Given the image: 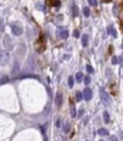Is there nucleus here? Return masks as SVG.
<instances>
[{
    "mask_svg": "<svg viewBox=\"0 0 123 141\" xmlns=\"http://www.w3.org/2000/svg\"><path fill=\"white\" fill-rule=\"evenodd\" d=\"M9 62V55L6 50H0V66H4Z\"/></svg>",
    "mask_w": 123,
    "mask_h": 141,
    "instance_id": "2",
    "label": "nucleus"
},
{
    "mask_svg": "<svg viewBox=\"0 0 123 141\" xmlns=\"http://www.w3.org/2000/svg\"><path fill=\"white\" fill-rule=\"evenodd\" d=\"M75 98H76L77 102H80V101L83 99V94H82L80 92H77L76 95H75Z\"/></svg>",
    "mask_w": 123,
    "mask_h": 141,
    "instance_id": "13",
    "label": "nucleus"
},
{
    "mask_svg": "<svg viewBox=\"0 0 123 141\" xmlns=\"http://www.w3.org/2000/svg\"><path fill=\"white\" fill-rule=\"evenodd\" d=\"M91 79L89 76H86V77H85V84H86V85H88V84L91 83Z\"/></svg>",
    "mask_w": 123,
    "mask_h": 141,
    "instance_id": "22",
    "label": "nucleus"
},
{
    "mask_svg": "<svg viewBox=\"0 0 123 141\" xmlns=\"http://www.w3.org/2000/svg\"><path fill=\"white\" fill-rule=\"evenodd\" d=\"M12 32L15 36H18V35H20V34H22V33H23V29H22L21 27L14 24L12 26Z\"/></svg>",
    "mask_w": 123,
    "mask_h": 141,
    "instance_id": "5",
    "label": "nucleus"
},
{
    "mask_svg": "<svg viewBox=\"0 0 123 141\" xmlns=\"http://www.w3.org/2000/svg\"><path fill=\"white\" fill-rule=\"evenodd\" d=\"M100 99H101L102 103L105 106H108L111 104V97H110L108 93L104 90V88H101V89L100 90Z\"/></svg>",
    "mask_w": 123,
    "mask_h": 141,
    "instance_id": "1",
    "label": "nucleus"
},
{
    "mask_svg": "<svg viewBox=\"0 0 123 141\" xmlns=\"http://www.w3.org/2000/svg\"><path fill=\"white\" fill-rule=\"evenodd\" d=\"M120 63H121V66H123V55L120 57Z\"/></svg>",
    "mask_w": 123,
    "mask_h": 141,
    "instance_id": "26",
    "label": "nucleus"
},
{
    "mask_svg": "<svg viewBox=\"0 0 123 141\" xmlns=\"http://www.w3.org/2000/svg\"><path fill=\"white\" fill-rule=\"evenodd\" d=\"M81 42H82V45H83L84 47L87 46V45H88V36H87V34H83Z\"/></svg>",
    "mask_w": 123,
    "mask_h": 141,
    "instance_id": "9",
    "label": "nucleus"
},
{
    "mask_svg": "<svg viewBox=\"0 0 123 141\" xmlns=\"http://www.w3.org/2000/svg\"><path fill=\"white\" fill-rule=\"evenodd\" d=\"M45 141H48V140H47V139H46V138H45Z\"/></svg>",
    "mask_w": 123,
    "mask_h": 141,
    "instance_id": "28",
    "label": "nucleus"
},
{
    "mask_svg": "<svg viewBox=\"0 0 123 141\" xmlns=\"http://www.w3.org/2000/svg\"><path fill=\"white\" fill-rule=\"evenodd\" d=\"M73 35H74V37H75V38H79V36H80V32H79V30L75 29L73 32Z\"/></svg>",
    "mask_w": 123,
    "mask_h": 141,
    "instance_id": "23",
    "label": "nucleus"
},
{
    "mask_svg": "<svg viewBox=\"0 0 123 141\" xmlns=\"http://www.w3.org/2000/svg\"><path fill=\"white\" fill-rule=\"evenodd\" d=\"M70 113H71V117L72 118H75L76 116V109H75V107H71V110H70Z\"/></svg>",
    "mask_w": 123,
    "mask_h": 141,
    "instance_id": "18",
    "label": "nucleus"
},
{
    "mask_svg": "<svg viewBox=\"0 0 123 141\" xmlns=\"http://www.w3.org/2000/svg\"><path fill=\"white\" fill-rule=\"evenodd\" d=\"M4 45L7 50H13V43L12 40H11L10 37L8 35H6L4 39Z\"/></svg>",
    "mask_w": 123,
    "mask_h": 141,
    "instance_id": "3",
    "label": "nucleus"
},
{
    "mask_svg": "<svg viewBox=\"0 0 123 141\" xmlns=\"http://www.w3.org/2000/svg\"><path fill=\"white\" fill-rule=\"evenodd\" d=\"M75 77H76L77 82L80 83L82 81V78H83V74H82V72H77L76 75H75Z\"/></svg>",
    "mask_w": 123,
    "mask_h": 141,
    "instance_id": "14",
    "label": "nucleus"
},
{
    "mask_svg": "<svg viewBox=\"0 0 123 141\" xmlns=\"http://www.w3.org/2000/svg\"><path fill=\"white\" fill-rule=\"evenodd\" d=\"M4 29V21L3 19H0V32H3Z\"/></svg>",
    "mask_w": 123,
    "mask_h": 141,
    "instance_id": "17",
    "label": "nucleus"
},
{
    "mask_svg": "<svg viewBox=\"0 0 123 141\" xmlns=\"http://www.w3.org/2000/svg\"><path fill=\"white\" fill-rule=\"evenodd\" d=\"M107 31H108V34H112V35H114L115 37H116V32L114 28H112V27H111V26L108 27Z\"/></svg>",
    "mask_w": 123,
    "mask_h": 141,
    "instance_id": "12",
    "label": "nucleus"
},
{
    "mask_svg": "<svg viewBox=\"0 0 123 141\" xmlns=\"http://www.w3.org/2000/svg\"><path fill=\"white\" fill-rule=\"evenodd\" d=\"M88 2L91 6H97V0H88Z\"/></svg>",
    "mask_w": 123,
    "mask_h": 141,
    "instance_id": "21",
    "label": "nucleus"
},
{
    "mask_svg": "<svg viewBox=\"0 0 123 141\" xmlns=\"http://www.w3.org/2000/svg\"><path fill=\"white\" fill-rule=\"evenodd\" d=\"M68 35H69V32L66 29H61L59 32V37L61 39H67Z\"/></svg>",
    "mask_w": 123,
    "mask_h": 141,
    "instance_id": "7",
    "label": "nucleus"
},
{
    "mask_svg": "<svg viewBox=\"0 0 123 141\" xmlns=\"http://www.w3.org/2000/svg\"><path fill=\"white\" fill-rule=\"evenodd\" d=\"M111 141H118V139L116 137V136H111Z\"/></svg>",
    "mask_w": 123,
    "mask_h": 141,
    "instance_id": "25",
    "label": "nucleus"
},
{
    "mask_svg": "<svg viewBox=\"0 0 123 141\" xmlns=\"http://www.w3.org/2000/svg\"><path fill=\"white\" fill-rule=\"evenodd\" d=\"M100 141H104V140H100Z\"/></svg>",
    "mask_w": 123,
    "mask_h": 141,
    "instance_id": "29",
    "label": "nucleus"
},
{
    "mask_svg": "<svg viewBox=\"0 0 123 141\" xmlns=\"http://www.w3.org/2000/svg\"><path fill=\"white\" fill-rule=\"evenodd\" d=\"M84 15H85V16H86V17H89L90 16V9H89V8L86 7L84 9Z\"/></svg>",
    "mask_w": 123,
    "mask_h": 141,
    "instance_id": "19",
    "label": "nucleus"
},
{
    "mask_svg": "<svg viewBox=\"0 0 123 141\" xmlns=\"http://www.w3.org/2000/svg\"><path fill=\"white\" fill-rule=\"evenodd\" d=\"M68 85L70 87V88H72L74 86V78L73 77H70L68 79Z\"/></svg>",
    "mask_w": 123,
    "mask_h": 141,
    "instance_id": "16",
    "label": "nucleus"
},
{
    "mask_svg": "<svg viewBox=\"0 0 123 141\" xmlns=\"http://www.w3.org/2000/svg\"><path fill=\"white\" fill-rule=\"evenodd\" d=\"M70 124L68 123H65L64 124V126H63V130H64V133H68L69 131H70Z\"/></svg>",
    "mask_w": 123,
    "mask_h": 141,
    "instance_id": "15",
    "label": "nucleus"
},
{
    "mask_svg": "<svg viewBox=\"0 0 123 141\" xmlns=\"http://www.w3.org/2000/svg\"><path fill=\"white\" fill-rule=\"evenodd\" d=\"M55 103H56V105H57L58 107H60V106L62 105V103H63V96H62V94H61V93L58 92L57 94H56Z\"/></svg>",
    "mask_w": 123,
    "mask_h": 141,
    "instance_id": "6",
    "label": "nucleus"
},
{
    "mask_svg": "<svg viewBox=\"0 0 123 141\" xmlns=\"http://www.w3.org/2000/svg\"><path fill=\"white\" fill-rule=\"evenodd\" d=\"M86 71H87L88 73H93V72H94V69H93V67L91 66H89V65L86 66Z\"/></svg>",
    "mask_w": 123,
    "mask_h": 141,
    "instance_id": "20",
    "label": "nucleus"
},
{
    "mask_svg": "<svg viewBox=\"0 0 123 141\" xmlns=\"http://www.w3.org/2000/svg\"><path fill=\"white\" fill-rule=\"evenodd\" d=\"M118 63V59H117V57L116 56H113L112 57V64L113 65H116Z\"/></svg>",
    "mask_w": 123,
    "mask_h": 141,
    "instance_id": "24",
    "label": "nucleus"
},
{
    "mask_svg": "<svg viewBox=\"0 0 123 141\" xmlns=\"http://www.w3.org/2000/svg\"><path fill=\"white\" fill-rule=\"evenodd\" d=\"M83 96H84V98L86 101L91 100V98H92V96H93L92 90L89 88H86V89L84 90V94H83Z\"/></svg>",
    "mask_w": 123,
    "mask_h": 141,
    "instance_id": "4",
    "label": "nucleus"
},
{
    "mask_svg": "<svg viewBox=\"0 0 123 141\" xmlns=\"http://www.w3.org/2000/svg\"><path fill=\"white\" fill-rule=\"evenodd\" d=\"M103 118L104 121H105V123H109L110 121H111V118H110V115H109L107 111H105L103 112Z\"/></svg>",
    "mask_w": 123,
    "mask_h": 141,
    "instance_id": "8",
    "label": "nucleus"
},
{
    "mask_svg": "<svg viewBox=\"0 0 123 141\" xmlns=\"http://www.w3.org/2000/svg\"><path fill=\"white\" fill-rule=\"evenodd\" d=\"M72 12H73L74 17H77L79 15V9L75 4H74L73 7H72Z\"/></svg>",
    "mask_w": 123,
    "mask_h": 141,
    "instance_id": "11",
    "label": "nucleus"
},
{
    "mask_svg": "<svg viewBox=\"0 0 123 141\" xmlns=\"http://www.w3.org/2000/svg\"><path fill=\"white\" fill-rule=\"evenodd\" d=\"M57 126L58 127L59 126V120H58V121H57Z\"/></svg>",
    "mask_w": 123,
    "mask_h": 141,
    "instance_id": "27",
    "label": "nucleus"
},
{
    "mask_svg": "<svg viewBox=\"0 0 123 141\" xmlns=\"http://www.w3.org/2000/svg\"><path fill=\"white\" fill-rule=\"evenodd\" d=\"M98 134L101 136H105V135H108L109 134V131L107 129H104V128H101L98 130Z\"/></svg>",
    "mask_w": 123,
    "mask_h": 141,
    "instance_id": "10",
    "label": "nucleus"
}]
</instances>
